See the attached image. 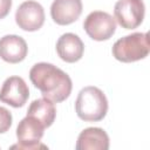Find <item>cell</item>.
I'll list each match as a JSON object with an SVG mask.
<instances>
[{
	"instance_id": "7c38bea8",
	"label": "cell",
	"mask_w": 150,
	"mask_h": 150,
	"mask_svg": "<svg viewBox=\"0 0 150 150\" xmlns=\"http://www.w3.org/2000/svg\"><path fill=\"white\" fill-rule=\"evenodd\" d=\"M75 148L76 150H107L109 148L108 134L101 128H87L79 135Z\"/></svg>"
},
{
	"instance_id": "8fae6325",
	"label": "cell",
	"mask_w": 150,
	"mask_h": 150,
	"mask_svg": "<svg viewBox=\"0 0 150 150\" xmlns=\"http://www.w3.org/2000/svg\"><path fill=\"white\" fill-rule=\"evenodd\" d=\"M56 52L61 60L68 63H74L82 57L84 45L76 34L66 33L59 38L56 42Z\"/></svg>"
},
{
	"instance_id": "6da1fadb",
	"label": "cell",
	"mask_w": 150,
	"mask_h": 150,
	"mask_svg": "<svg viewBox=\"0 0 150 150\" xmlns=\"http://www.w3.org/2000/svg\"><path fill=\"white\" fill-rule=\"evenodd\" d=\"M29 79L45 98L60 103L69 97L73 88L71 80L67 73L47 62H39L29 70Z\"/></svg>"
},
{
	"instance_id": "ba28073f",
	"label": "cell",
	"mask_w": 150,
	"mask_h": 150,
	"mask_svg": "<svg viewBox=\"0 0 150 150\" xmlns=\"http://www.w3.org/2000/svg\"><path fill=\"white\" fill-rule=\"evenodd\" d=\"M29 97V89L20 76H11L5 80L0 90V101L13 108L23 107Z\"/></svg>"
},
{
	"instance_id": "8992f818",
	"label": "cell",
	"mask_w": 150,
	"mask_h": 150,
	"mask_svg": "<svg viewBox=\"0 0 150 150\" xmlns=\"http://www.w3.org/2000/svg\"><path fill=\"white\" fill-rule=\"evenodd\" d=\"M145 7L142 0H118L114 7V15L121 27L134 29L144 19Z\"/></svg>"
},
{
	"instance_id": "4fadbf2b",
	"label": "cell",
	"mask_w": 150,
	"mask_h": 150,
	"mask_svg": "<svg viewBox=\"0 0 150 150\" xmlns=\"http://www.w3.org/2000/svg\"><path fill=\"white\" fill-rule=\"evenodd\" d=\"M27 115L35 117L43 124L45 128H48L55 121L56 109H55L54 102L43 97V98L34 100L30 103V105L27 110Z\"/></svg>"
},
{
	"instance_id": "277c9868",
	"label": "cell",
	"mask_w": 150,
	"mask_h": 150,
	"mask_svg": "<svg viewBox=\"0 0 150 150\" xmlns=\"http://www.w3.org/2000/svg\"><path fill=\"white\" fill-rule=\"evenodd\" d=\"M43 124L33 116L27 115L22 118L16 128V137L18 144L12 145V149H46L47 146L41 144L40 141L45 132Z\"/></svg>"
},
{
	"instance_id": "3957f363",
	"label": "cell",
	"mask_w": 150,
	"mask_h": 150,
	"mask_svg": "<svg viewBox=\"0 0 150 150\" xmlns=\"http://www.w3.org/2000/svg\"><path fill=\"white\" fill-rule=\"evenodd\" d=\"M150 52L149 34L132 33L118 39L112 46V56L121 62H135L148 56Z\"/></svg>"
},
{
	"instance_id": "9a60e30c",
	"label": "cell",
	"mask_w": 150,
	"mask_h": 150,
	"mask_svg": "<svg viewBox=\"0 0 150 150\" xmlns=\"http://www.w3.org/2000/svg\"><path fill=\"white\" fill-rule=\"evenodd\" d=\"M12 7V0H0V19L7 16Z\"/></svg>"
},
{
	"instance_id": "5bb4252c",
	"label": "cell",
	"mask_w": 150,
	"mask_h": 150,
	"mask_svg": "<svg viewBox=\"0 0 150 150\" xmlns=\"http://www.w3.org/2000/svg\"><path fill=\"white\" fill-rule=\"evenodd\" d=\"M12 114L4 107H0V134L8 131L12 125Z\"/></svg>"
},
{
	"instance_id": "9c48e42d",
	"label": "cell",
	"mask_w": 150,
	"mask_h": 150,
	"mask_svg": "<svg viewBox=\"0 0 150 150\" xmlns=\"http://www.w3.org/2000/svg\"><path fill=\"white\" fill-rule=\"evenodd\" d=\"M82 13L81 0H54L50 6V15L54 22L61 26L75 22Z\"/></svg>"
},
{
	"instance_id": "5b68a950",
	"label": "cell",
	"mask_w": 150,
	"mask_h": 150,
	"mask_svg": "<svg viewBox=\"0 0 150 150\" xmlns=\"http://www.w3.org/2000/svg\"><path fill=\"white\" fill-rule=\"evenodd\" d=\"M83 28L89 38L95 41H103L110 39L116 30V21L109 13L102 11H94L87 15Z\"/></svg>"
},
{
	"instance_id": "7a4b0ae2",
	"label": "cell",
	"mask_w": 150,
	"mask_h": 150,
	"mask_svg": "<svg viewBox=\"0 0 150 150\" xmlns=\"http://www.w3.org/2000/svg\"><path fill=\"white\" fill-rule=\"evenodd\" d=\"M75 110L77 116L86 122H98L104 118L108 111V100L104 93L97 87L89 86L80 90Z\"/></svg>"
},
{
	"instance_id": "30bf717a",
	"label": "cell",
	"mask_w": 150,
	"mask_h": 150,
	"mask_svg": "<svg viewBox=\"0 0 150 150\" xmlns=\"http://www.w3.org/2000/svg\"><path fill=\"white\" fill-rule=\"evenodd\" d=\"M28 47L19 35H5L0 38V57L8 63H19L27 56Z\"/></svg>"
},
{
	"instance_id": "52a82bcc",
	"label": "cell",
	"mask_w": 150,
	"mask_h": 150,
	"mask_svg": "<svg viewBox=\"0 0 150 150\" xmlns=\"http://www.w3.org/2000/svg\"><path fill=\"white\" fill-rule=\"evenodd\" d=\"M16 25L27 32H35L40 29L45 22L43 7L33 0L22 2L15 13Z\"/></svg>"
}]
</instances>
